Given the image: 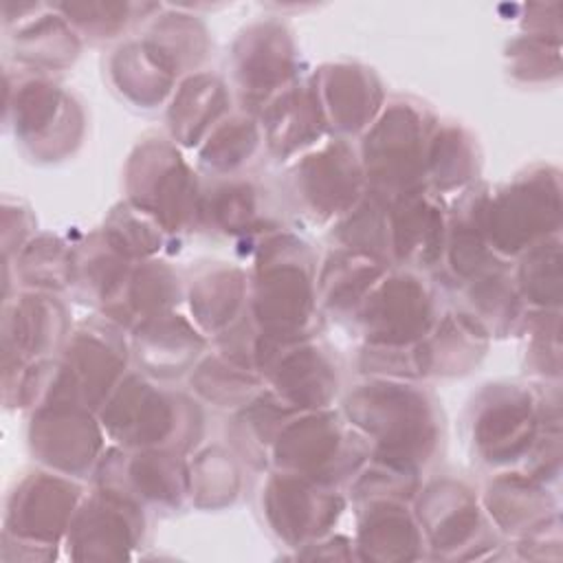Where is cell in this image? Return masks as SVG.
Listing matches in <instances>:
<instances>
[{
  "label": "cell",
  "mask_w": 563,
  "mask_h": 563,
  "mask_svg": "<svg viewBox=\"0 0 563 563\" xmlns=\"http://www.w3.org/2000/svg\"><path fill=\"white\" fill-rule=\"evenodd\" d=\"M84 499V488L57 471H31L15 482L4 506L2 534L57 548Z\"/></svg>",
  "instance_id": "ac0fdd59"
},
{
  "label": "cell",
  "mask_w": 563,
  "mask_h": 563,
  "mask_svg": "<svg viewBox=\"0 0 563 563\" xmlns=\"http://www.w3.org/2000/svg\"><path fill=\"white\" fill-rule=\"evenodd\" d=\"M387 271L389 266L374 257L332 246L317 271L319 308L336 317H354L356 308Z\"/></svg>",
  "instance_id": "d6a6232c"
},
{
  "label": "cell",
  "mask_w": 563,
  "mask_h": 563,
  "mask_svg": "<svg viewBox=\"0 0 563 563\" xmlns=\"http://www.w3.org/2000/svg\"><path fill=\"white\" fill-rule=\"evenodd\" d=\"M101 233L110 242V246L130 262L152 260L163 249L167 235L147 213H143L128 200L110 209Z\"/></svg>",
  "instance_id": "f6af8a7d"
},
{
  "label": "cell",
  "mask_w": 563,
  "mask_h": 563,
  "mask_svg": "<svg viewBox=\"0 0 563 563\" xmlns=\"http://www.w3.org/2000/svg\"><path fill=\"white\" fill-rule=\"evenodd\" d=\"M257 121L268 154L277 161H295L325 141L330 125L312 79H297L277 92Z\"/></svg>",
  "instance_id": "603a6c76"
},
{
  "label": "cell",
  "mask_w": 563,
  "mask_h": 563,
  "mask_svg": "<svg viewBox=\"0 0 563 563\" xmlns=\"http://www.w3.org/2000/svg\"><path fill=\"white\" fill-rule=\"evenodd\" d=\"M123 330L125 328L108 317L77 323L59 350V356L53 358L42 402L75 400L99 411L128 374L130 343Z\"/></svg>",
  "instance_id": "9c48e42d"
},
{
  "label": "cell",
  "mask_w": 563,
  "mask_h": 563,
  "mask_svg": "<svg viewBox=\"0 0 563 563\" xmlns=\"http://www.w3.org/2000/svg\"><path fill=\"white\" fill-rule=\"evenodd\" d=\"M490 334L466 310L446 312L433 330L413 345L418 378L466 374L488 347Z\"/></svg>",
  "instance_id": "83f0119b"
},
{
  "label": "cell",
  "mask_w": 563,
  "mask_h": 563,
  "mask_svg": "<svg viewBox=\"0 0 563 563\" xmlns=\"http://www.w3.org/2000/svg\"><path fill=\"white\" fill-rule=\"evenodd\" d=\"M369 457L367 440L343 413L330 407L295 413L282 427L268 451L273 468L290 471L334 488L350 484Z\"/></svg>",
  "instance_id": "8992f818"
},
{
  "label": "cell",
  "mask_w": 563,
  "mask_h": 563,
  "mask_svg": "<svg viewBox=\"0 0 563 563\" xmlns=\"http://www.w3.org/2000/svg\"><path fill=\"white\" fill-rule=\"evenodd\" d=\"M528 325L526 356L530 367L543 378H559L561 345H559V310H537L521 319Z\"/></svg>",
  "instance_id": "c3c4849f"
},
{
  "label": "cell",
  "mask_w": 563,
  "mask_h": 563,
  "mask_svg": "<svg viewBox=\"0 0 563 563\" xmlns=\"http://www.w3.org/2000/svg\"><path fill=\"white\" fill-rule=\"evenodd\" d=\"M365 345L413 347L440 319L435 288L411 268H394L354 312Z\"/></svg>",
  "instance_id": "8fae6325"
},
{
  "label": "cell",
  "mask_w": 563,
  "mask_h": 563,
  "mask_svg": "<svg viewBox=\"0 0 563 563\" xmlns=\"http://www.w3.org/2000/svg\"><path fill=\"white\" fill-rule=\"evenodd\" d=\"M189 383L202 400L222 409H240L264 387V378L255 369L227 358L218 350L196 363Z\"/></svg>",
  "instance_id": "f35d334b"
},
{
  "label": "cell",
  "mask_w": 563,
  "mask_h": 563,
  "mask_svg": "<svg viewBox=\"0 0 563 563\" xmlns=\"http://www.w3.org/2000/svg\"><path fill=\"white\" fill-rule=\"evenodd\" d=\"M523 303L537 310H559L561 306V240L545 238L519 255L512 273Z\"/></svg>",
  "instance_id": "b9f144b4"
},
{
  "label": "cell",
  "mask_w": 563,
  "mask_h": 563,
  "mask_svg": "<svg viewBox=\"0 0 563 563\" xmlns=\"http://www.w3.org/2000/svg\"><path fill=\"white\" fill-rule=\"evenodd\" d=\"M95 482L114 490L141 508L180 510L189 499L187 462L165 449H108L95 466Z\"/></svg>",
  "instance_id": "e0dca14e"
},
{
  "label": "cell",
  "mask_w": 563,
  "mask_h": 563,
  "mask_svg": "<svg viewBox=\"0 0 563 563\" xmlns=\"http://www.w3.org/2000/svg\"><path fill=\"white\" fill-rule=\"evenodd\" d=\"M260 506L268 530L286 548L301 550L332 534L347 501L334 486L273 468L262 486Z\"/></svg>",
  "instance_id": "9a60e30c"
},
{
  "label": "cell",
  "mask_w": 563,
  "mask_h": 563,
  "mask_svg": "<svg viewBox=\"0 0 563 563\" xmlns=\"http://www.w3.org/2000/svg\"><path fill=\"white\" fill-rule=\"evenodd\" d=\"M200 227H209L222 235L244 238L253 233L277 231L268 218L262 189L240 176H229L202 189L200 200Z\"/></svg>",
  "instance_id": "4dcf8cb0"
},
{
  "label": "cell",
  "mask_w": 563,
  "mask_h": 563,
  "mask_svg": "<svg viewBox=\"0 0 563 563\" xmlns=\"http://www.w3.org/2000/svg\"><path fill=\"white\" fill-rule=\"evenodd\" d=\"M438 121L411 97L387 99L372 125L361 134V165L367 194L391 202L427 187V154Z\"/></svg>",
  "instance_id": "5b68a950"
},
{
  "label": "cell",
  "mask_w": 563,
  "mask_h": 563,
  "mask_svg": "<svg viewBox=\"0 0 563 563\" xmlns=\"http://www.w3.org/2000/svg\"><path fill=\"white\" fill-rule=\"evenodd\" d=\"M341 413L367 440L369 460L391 468L420 475L440 449L438 402L409 380L369 376L345 394Z\"/></svg>",
  "instance_id": "6da1fadb"
},
{
  "label": "cell",
  "mask_w": 563,
  "mask_h": 563,
  "mask_svg": "<svg viewBox=\"0 0 563 563\" xmlns=\"http://www.w3.org/2000/svg\"><path fill=\"white\" fill-rule=\"evenodd\" d=\"M7 121L33 161H59L81 141L84 112L62 86L35 73L7 81Z\"/></svg>",
  "instance_id": "30bf717a"
},
{
  "label": "cell",
  "mask_w": 563,
  "mask_h": 563,
  "mask_svg": "<svg viewBox=\"0 0 563 563\" xmlns=\"http://www.w3.org/2000/svg\"><path fill=\"white\" fill-rule=\"evenodd\" d=\"M187 303L191 321L207 336H218L246 314L249 275L240 266L213 262L191 279Z\"/></svg>",
  "instance_id": "f546056e"
},
{
  "label": "cell",
  "mask_w": 563,
  "mask_h": 563,
  "mask_svg": "<svg viewBox=\"0 0 563 563\" xmlns=\"http://www.w3.org/2000/svg\"><path fill=\"white\" fill-rule=\"evenodd\" d=\"M354 556L376 563L418 561L427 556L416 512L405 499L356 501Z\"/></svg>",
  "instance_id": "d4e9b609"
},
{
  "label": "cell",
  "mask_w": 563,
  "mask_h": 563,
  "mask_svg": "<svg viewBox=\"0 0 563 563\" xmlns=\"http://www.w3.org/2000/svg\"><path fill=\"white\" fill-rule=\"evenodd\" d=\"M145 537V508L136 501L97 486L84 495L68 532L66 554L75 561L130 559Z\"/></svg>",
  "instance_id": "d6986e66"
},
{
  "label": "cell",
  "mask_w": 563,
  "mask_h": 563,
  "mask_svg": "<svg viewBox=\"0 0 563 563\" xmlns=\"http://www.w3.org/2000/svg\"><path fill=\"white\" fill-rule=\"evenodd\" d=\"M130 332V354L139 372L150 378L183 376L196 367L207 350V334L174 310L145 319Z\"/></svg>",
  "instance_id": "cb8c5ba5"
},
{
  "label": "cell",
  "mask_w": 563,
  "mask_h": 563,
  "mask_svg": "<svg viewBox=\"0 0 563 563\" xmlns=\"http://www.w3.org/2000/svg\"><path fill=\"white\" fill-rule=\"evenodd\" d=\"M97 411L75 400H48L31 409L29 449L51 471L86 477L106 453V431Z\"/></svg>",
  "instance_id": "2e32d148"
},
{
  "label": "cell",
  "mask_w": 563,
  "mask_h": 563,
  "mask_svg": "<svg viewBox=\"0 0 563 563\" xmlns=\"http://www.w3.org/2000/svg\"><path fill=\"white\" fill-rule=\"evenodd\" d=\"M253 363L264 385L297 411L330 407L339 391V365L317 334L271 339L257 330Z\"/></svg>",
  "instance_id": "5bb4252c"
},
{
  "label": "cell",
  "mask_w": 563,
  "mask_h": 563,
  "mask_svg": "<svg viewBox=\"0 0 563 563\" xmlns=\"http://www.w3.org/2000/svg\"><path fill=\"white\" fill-rule=\"evenodd\" d=\"M106 435L123 449H165L185 455L202 435V411L185 394L128 372L97 411Z\"/></svg>",
  "instance_id": "277c9868"
},
{
  "label": "cell",
  "mask_w": 563,
  "mask_h": 563,
  "mask_svg": "<svg viewBox=\"0 0 563 563\" xmlns=\"http://www.w3.org/2000/svg\"><path fill=\"white\" fill-rule=\"evenodd\" d=\"M299 413L295 407L284 402L273 389L266 385L238 409L233 420V440H238L240 451L251 462H268V451L282 431V427Z\"/></svg>",
  "instance_id": "ab89813d"
},
{
  "label": "cell",
  "mask_w": 563,
  "mask_h": 563,
  "mask_svg": "<svg viewBox=\"0 0 563 563\" xmlns=\"http://www.w3.org/2000/svg\"><path fill=\"white\" fill-rule=\"evenodd\" d=\"M231 114V92L211 73L183 77L169 97L167 128L169 139L187 150H198L211 130Z\"/></svg>",
  "instance_id": "f1b7e54d"
},
{
  "label": "cell",
  "mask_w": 563,
  "mask_h": 563,
  "mask_svg": "<svg viewBox=\"0 0 563 563\" xmlns=\"http://www.w3.org/2000/svg\"><path fill=\"white\" fill-rule=\"evenodd\" d=\"M488 246L501 257H519L537 242L559 235L561 178L550 165H534L510 183L486 189L479 211Z\"/></svg>",
  "instance_id": "52a82bcc"
},
{
  "label": "cell",
  "mask_w": 563,
  "mask_h": 563,
  "mask_svg": "<svg viewBox=\"0 0 563 563\" xmlns=\"http://www.w3.org/2000/svg\"><path fill=\"white\" fill-rule=\"evenodd\" d=\"M297 48L288 29L275 20L251 24L233 46V77L244 110L255 114L284 88L295 84Z\"/></svg>",
  "instance_id": "ffe728a7"
},
{
  "label": "cell",
  "mask_w": 563,
  "mask_h": 563,
  "mask_svg": "<svg viewBox=\"0 0 563 563\" xmlns=\"http://www.w3.org/2000/svg\"><path fill=\"white\" fill-rule=\"evenodd\" d=\"M330 235L341 249L363 253L387 266H394L389 246L387 202L367 191L343 218L332 224Z\"/></svg>",
  "instance_id": "60d3db41"
},
{
  "label": "cell",
  "mask_w": 563,
  "mask_h": 563,
  "mask_svg": "<svg viewBox=\"0 0 563 563\" xmlns=\"http://www.w3.org/2000/svg\"><path fill=\"white\" fill-rule=\"evenodd\" d=\"M479 174V150L473 134L455 123L435 125L427 154V187L440 196L464 191Z\"/></svg>",
  "instance_id": "e575fe53"
},
{
  "label": "cell",
  "mask_w": 563,
  "mask_h": 563,
  "mask_svg": "<svg viewBox=\"0 0 563 563\" xmlns=\"http://www.w3.org/2000/svg\"><path fill=\"white\" fill-rule=\"evenodd\" d=\"M15 62L33 73L55 70L75 62L79 53V35L64 15L29 18L13 35Z\"/></svg>",
  "instance_id": "74e56055"
},
{
  "label": "cell",
  "mask_w": 563,
  "mask_h": 563,
  "mask_svg": "<svg viewBox=\"0 0 563 563\" xmlns=\"http://www.w3.org/2000/svg\"><path fill=\"white\" fill-rule=\"evenodd\" d=\"M413 499L429 559H484L495 554L490 521L479 497L464 482L451 477L429 482Z\"/></svg>",
  "instance_id": "7c38bea8"
},
{
  "label": "cell",
  "mask_w": 563,
  "mask_h": 563,
  "mask_svg": "<svg viewBox=\"0 0 563 563\" xmlns=\"http://www.w3.org/2000/svg\"><path fill=\"white\" fill-rule=\"evenodd\" d=\"M128 202L147 213L165 233L200 227L202 187L172 139H143L125 163Z\"/></svg>",
  "instance_id": "ba28073f"
},
{
  "label": "cell",
  "mask_w": 563,
  "mask_h": 563,
  "mask_svg": "<svg viewBox=\"0 0 563 563\" xmlns=\"http://www.w3.org/2000/svg\"><path fill=\"white\" fill-rule=\"evenodd\" d=\"M73 253L75 249H70L59 235H33L15 255V279H20L29 290L55 292L68 288L73 279Z\"/></svg>",
  "instance_id": "7bdbcfd3"
},
{
  "label": "cell",
  "mask_w": 563,
  "mask_h": 563,
  "mask_svg": "<svg viewBox=\"0 0 563 563\" xmlns=\"http://www.w3.org/2000/svg\"><path fill=\"white\" fill-rule=\"evenodd\" d=\"M262 143L264 139L257 117L246 110L231 112L200 143L198 165L216 178L238 176V172L257 154Z\"/></svg>",
  "instance_id": "8d00e7d4"
},
{
  "label": "cell",
  "mask_w": 563,
  "mask_h": 563,
  "mask_svg": "<svg viewBox=\"0 0 563 563\" xmlns=\"http://www.w3.org/2000/svg\"><path fill=\"white\" fill-rule=\"evenodd\" d=\"M391 264L429 271L442 264L449 231V209L429 187L409 191L387 202Z\"/></svg>",
  "instance_id": "7402d4cb"
},
{
  "label": "cell",
  "mask_w": 563,
  "mask_h": 563,
  "mask_svg": "<svg viewBox=\"0 0 563 563\" xmlns=\"http://www.w3.org/2000/svg\"><path fill=\"white\" fill-rule=\"evenodd\" d=\"M180 77L205 59L207 37L202 24L189 15H165L156 20L152 31L143 37Z\"/></svg>",
  "instance_id": "bcb514c9"
},
{
  "label": "cell",
  "mask_w": 563,
  "mask_h": 563,
  "mask_svg": "<svg viewBox=\"0 0 563 563\" xmlns=\"http://www.w3.org/2000/svg\"><path fill=\"white\" fill-rule=\"evenodd\" d=\"M66 306L46 290H22L7 297L2 317L4 374L15 369V378L29 363L51 358L70 336Z\"/></svg>",
  "instance_id": "44dd1931"
},
{
  "label": "cell",
  "mask_w": 563,
  "mask_h": 563,
  "mask_svg": "<svg viewBox=\"0 0 563 563\" xmlns=\"http://www.w3.org/2000/svg\"><path fill=\"white\" fill-rule=\"evenodd\" d=\"M486 519L501 534L523 539L559 521L556 499L543 482L523 471H499L479 497Z\"/></svg>",
  "instance_id": "4316f807"
},
{
  "label": "cell",
  "mask_w": 563,
  "mask_h": 563,
  "mask_svg": "<svg viewBox=\"0 0 563 563\" xmlns=\"http://www.w3.org/2000/svg\"><path fill=\"white\" fill-rule=\"evenodd\" d=\"M189 501L198 508L231 506L240 495V468L222 446H207L187 462Z\"/></svg>",
  "instance_id": "ee69618b"
},
{
  "label": "cell",
  "mask_w": 563,
  "mask_h": 563,
  "mask_svg": "<svg viewBox=\"0 0 563 563\" xmlns=\"http://www.w3.org/2000/svg\"><path fill=\"white\" fill-rule=\"evenodd\" d=\"M143 7V4H141ZM139 4H110V2H81V4H57L66 22L77 31L95 40H110L117 33L125 31L136 18L132 11L141 9Z\"/></svg>",
  "instance_id": "7dc6e473"
},
{
  "label": "cell",
  "mask_w": 563,
  "mask_h": 563,
  "mask_svg": "<svg viewBox=\"0 0 563 563\" xmlns=\"http://www.w3.org/2000/svg\"><path fill=\"white\" fill-rule=\"evenodd\" d=\"M134 264L114 251L99 229L75 249L70 286L86 301L106 310L121 295Z\"/></svg>",
  "instance_id": "d590c367"
},
{
  "label": "cell",
  "mask_w": 563,
  "mask_h": 563,
  "mask_svg": "<svg viewBox=\"0 0 563 563\" xmlns=\"http://www.w3.org/2000/svg\"><path fill=\"white\" fill-rule=\"evenodd\" d=\"M330 132L363 134L385 106L380 79L361 64H325L312 77Z\"/></svg>",
  "instance_id": "484cf974"
},
{
  "label": "cell",
  "mask_w": 563,
  "mask_h": 563,
  "mask_svg": "<svg viewBox=\"0 0 563 563\" xmlns=\"http://www.w3.org/2000/svg\"><path fill=\"white\" fill-rule=\"evenodd\" d=\"M288 191L312 222H336L367 191L358 150L343 136L321 141L290 161Z\"/></svg>",
  "instance_id": "4fadbf2b"
},
{
  "label": "cell",
  "mask_w": 563,
  "mask_h": 563,
  "mask_svg": "<svg viewBox=\"0 0 563 563\" xmlns=\"http://www.w3.org/2000/svg\"><path fill=\"white\" fill-rule=\"evenodd\" d=\"M556 402L519 383L486 385L468 409L473 451L490 468L521 471L548 435L561 433Z\"/></svg>",
  "instance_id": "3957f363"
},
{
  "label": "cell",
  "mask_w": 563,
  "mask_h": 563,
  "mask_svg": "<svg viewBox=\"0 0 563 563\" xmlns=\"http://www.w3.org/2000/svg\"><path fill=\"white\" fill-rule=\"evenodd\" d=\"M510 73L523 81H548V70L559 77V48L548 51L545 37L523 35L508 46Z\"/></svg>",
  "instance_id": "681fc988"
},
{
  "label": "cell",
  "mask_w": 563,
  "mask_h": 563,
  "mask_svg": "<svg viewBox=\"0 0 563 563\" xmlns=\"http://www.w3.org/2000/svg\"><path fill=\"white\" fill-rule=\"evenodd\" d=\"M317 260L290 231L266 233L255 249L246 314L271 339H301L319 330Z\"/></svg>",
  "instance_id": "7a4b0ae2"
},
{
  "label": "cell",
  "mask_w": 563,
  "mask_h": 563,
  "mask_svg": "<svg viewBox=\"0 0 563 563\" xmlns=\"http://www.w3.org/2000/svg\"><path fill=\"white\" fill-rule=\"evenodd\" d=\"M114 88L139 108H154L176 90L174 68L141 37L121 44L108 64Z\"/></svg>",
  "instance_id": "836d02e7"
},
{
  "label": "cell",
  "mask_w": 563,
  "mask_h": 563,
  "mask_svg": "<svg viewBox=\"0 0 563 563\" xmlns=\"http://www.w3.org/2000/svg\"><path fill=\"white\" fill-rule=\"evenodd\" d=\"M180 292L178 273L167 262L152 257L132 266L121 295L101 312L121 328L132 330L145 319L172 312L180 301Z\"/></svg>",
  "instance_id": "1f68e13d"
}]
</instances>
